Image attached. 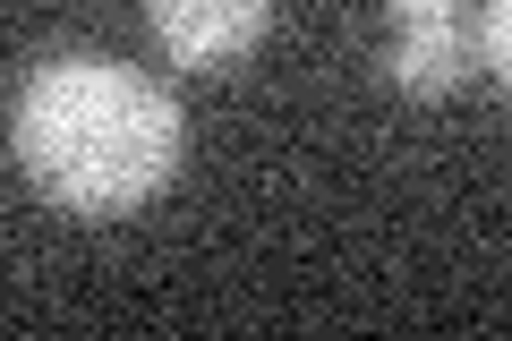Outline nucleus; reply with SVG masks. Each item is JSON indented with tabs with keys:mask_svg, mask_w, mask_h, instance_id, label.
Returning a JSON list of instances; mask_svg holds the SVG:
<instances>
[{
	"mask_svg": "<svg viewBox=\"0 0 512 341\" xmlns=\"http://www.w3.org/2000/svg\"><path fill=\"white\" fill-rule=\"evenodd\" d=\"M18 162L69 214H128L180 171V103L120 60H43L18 86Z\"/></svg>",
	"mask_w": 512,
	"mask_h": 341,
	"instance_id": "obj_1",
	"label": "nucleus"
},
{
	"mask_svg": "<svg viewBox=\"0 0 512 341\" xmlns=\"http://www.w3.org/2000/svg\"><path fill=\"white\" fill-rule=\"evenodd\" d=\"M146 18L180 69H231L239 52H256L274 0H146Z\"/></svg>",
	"mask_w": 512,
	"mask_h": 341,
	"instance_id": "obj_2",
	"label": "nucleus"
},
{
	"mask_svg": "<svg viewBox=\"0 0 512 341\" xmlns=\"http://www.w3.org/2000/svg\"><path fill=\"white\" fill-rule=\"evenodd\" d=\"M461 77H470V35L453 26V9L402 18V35H393V86L402 94H453Z\"/></svg>",
	"mask_w": 512,
	"mask_h": 341,
	"instance_id": "obj_3",
	"label": "nucleus"
},
{
	"mask_svg": "<svg viewBox=\"0 0 512 341\" xmlns=\"http://www.w3.org/2000/svg\"><path fill=\"white\" fill-rule=\"evenodd\" d=\"M393 9H402V18H419V9H453V0H393Z\"/></svg>",
	"mask_w": 512,
	"mask_h": 341,
	"instance_id": "obj_5",
	"label": "nucleus"
},
{
	"mask_svg": "<svg viewBox=\"0 0 512 341\" xmlns=\"http://www.w3.org/2000/svg\"><path fill=\"white\" fill-rule=\"evenodd\" d=\"M487 60H495V77L512 86V0H495V9H487Z\"/></svg>",
	"mask_w": 512,
	"mask_h": 341,
	"instance_id": "obj_4",
	"label": "nucleus"
}]
</instances>
